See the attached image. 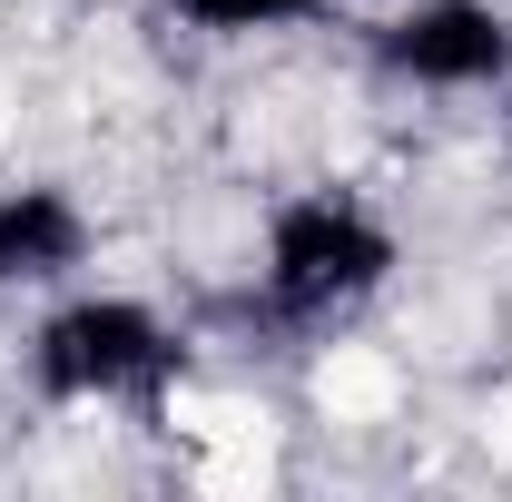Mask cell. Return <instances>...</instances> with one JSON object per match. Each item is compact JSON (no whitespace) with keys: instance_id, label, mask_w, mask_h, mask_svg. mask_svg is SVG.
Instances as JSON below:
<instances>
[{"instance_id":"3957f363","label":"cell","mask_w":512,"mask_h":502,"mask_svg":"<svg viewBox=\"0 0 512 502\" xmlns=\"http://www.w3.org/2000/svg\"><path fill=\"white\" fill-rule=\"evenodd\" d=\"M375 60L414 89H503L512 79V10L503 0H404L375 30Z\"/></svg>"},{"instance_id":"6da1fadb","label":"cell","mask_w":512,"mask_h":502,"mask_svg":"<svg viewBox=\"0 0 512 502\" xmlns=\"http://www.w3.org/2000/svg\"><path fill=\"white\" fill-rule=\"evenodd\" d=\"M266 315L276 325H345V315L394 286V227L365 197H286L266 217Z\"/></svg>"},{"instance_id":"277c9868","label":"cell","mask_w":512,"mask_h":502,"mask_svg":"<svg viewBox=\"0 0 512 502\" xmlns=\"http://www.w3.org/2000/svg\"><path fill=\"white\" fill-rule=\"evenodd\" d=\"M89 266V207L69 188H0V286H60Z\"/></svg>"},{"instance_id":"7a4b0ae2","label":"cell","mask_w":512,"mask_h":502,"mask_svg":"<svg viewBox=\"0 0 512 502\" xmlns=\"http://www.w3.org/2000/svg\"><path fill=\"white\" fill-rule=\"evenodd\" d=\"M178 375V325L138 296H69L30 335V384L50 404H148Z\"/></svg>"},{"instance_id":"5b68a950","label":"cell","mask_w":512,"mask_h":502,"mask_svg":"<svg viewBox=\"0 0 512 502\" xmlns=\"http://www.w3.org/2000/svg\"><path fill=\"white\" fill-rule=\"evenodd\" d=\"M178 20H197L207 40H256V30H296V20H316V0H178Z\"/></svg>"}]
</instances>
